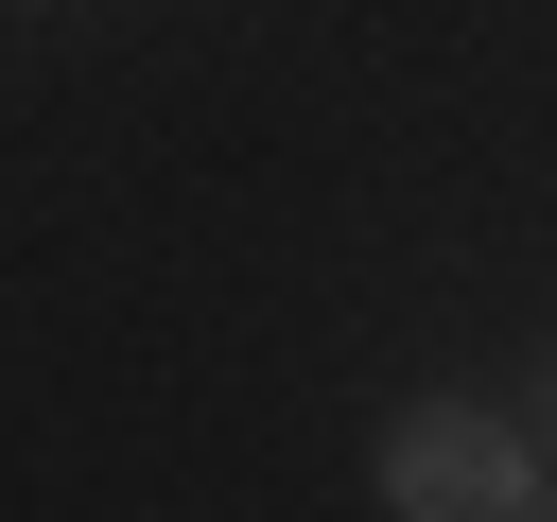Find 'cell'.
<instances>
[{"label": "cell", "instance_id": "3", "mask_svg": "<svg viewBox=\"0 0 557 522\" xmlns=\"http://www.w3.org/2000/svg\"><path fill=\"white\" fill-rule=\"evenodd\" d=\"M522 522H557V505H522Z\"/></svg>", "mask_w": 557, "mask_h": 522}, {"label": "cell", "instance_id": "1", "mask_svg": "<svg viewBox=\"0 0 557 522\" xmlns=\"http://www.w3.org/2000/svg\"><path fill=\"white\" fill-rule=\"evenodd\" d=\"M383 505H400V522H522V505H540V435L487 418V400H418V418L383 435Z\"/></svg>", "mask_w": 557, "mask_h": 522}, {"label": "cell", "instance_id": "2", "mask_svg": "<svg viewBox=\"0 0 557 522\" xmlns=\"http://www.w3.org/2000/svg\"><path fill=\"white\" fill-rule=\"evenodd\" d=\"M522 435H540V470H557V365H540V383H522Z\"/></svg>", "mask_w": 557, "mask_h": 522}]
</instances>
